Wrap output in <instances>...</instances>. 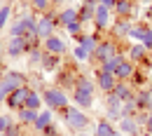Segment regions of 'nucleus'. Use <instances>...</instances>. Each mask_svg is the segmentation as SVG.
<instances>
[{"instance_id":"1","label":"nucleus","mask_w":152,"mask_h":136,"mask_svg":"<svg viewBox=\"0 0 152 136\" xmlns=\"http://www.w3.org/2000/svg\"><path fill=\"white\" fill-rule=\"evenodd\" d=\"M61 120H63V124L73 132V134H80V132H87V127H91V117L87 115V110H82V108H77L75 103H70L66 110H61L58 113Z\"/></svg>"},{"instance_id":"2","label":"nucleus","mask_w":152,"mask_h":136,"mask_svg":"<svg viewBox=\"0 0 152 136\" xmlns=\"http://www.w3.org/2000/svg\"><path fill=\"white\" fill-rule=\"evenodd\" d=\"M42 101H45V108H49L54 113H61V110H66L70 106V96L61 87H56V85L42 89Z\"/></svg>"},{"instance_id":"3","label":"nucleus","mask_w":152,"mask_h":136,"mask_svg":"<svg viewBox=\"0 0 152 136\" xmlns=\"http://www.w3.org/2000/svg\"><path fill=\"white\" fill-rule=\"evenodd\" d=\"M56 17H58V10H47L45 14H38V21H35V35L40 40H47L49 35H54L58 28L56 24Z\"/></svg>"},{"instance_id":"4","label":"nucleus","mask_w":152,"mask_h":136,"mask_svg":"<svg viewBox=\"0 0 152 136\" xmlns=\"http://www.w3.org/2000/svg\"><path fill=\"white\" fill-rule=\"evenodd\" d=\"M119 52H122V47H119V42H117V40H113L110 35H108V38H101L98 47H96V52L91 54V63L101 66L103 61H108L110 57L119 54Z\"/></svg>"},{"instance_id":"5","label":"nucleus","mask_w":152,"mask_h":136,"mask_svg":"<svg viewBox=\"0 0 152 136\" xmlns=\"http://www.w3.org/2000/svg\"><path fill=\"white\" fill-rule=\"evenodd\" d=\"M23 85H28V75L21 73V71H5L2 78H0V89H2L5 94L19 89V87H23Z\"/></svg>"},{"instance_id":"6","label":"nucleus","mask_w":152,"mask_h":136,"mask_svg":"<svg viewBox=\"0 0 152 136\" xmlns=\"http://www.w3.org/2000/svg\"><path fill=\"white\" fill-rule=\"evenodd\" d=\"M129 40L140 42V45L150 52V49H152V26H150V24H145V21L136 24V26L131 28V33H129Z\"/></svg>"},{"instance_id":"7","label":"nucleus","mask_w":152,"mask_h":136,"mask_svg":"<svg viewBox=\"0 0 152 136\" xmlns=\"http://www.w3.org/2000/svg\"><path fill=\"white\" fill-rule=\"evenodd\" d=\"M131 28H133V21L131 19H119V17H115L113 24H110V28H108V33H110V38H113V40L122 42V40L129 38Z\"/></svg>"},{"instance_id":"8","label":"nucleus","mask_w":152,"mask_h":136,"mask_svg":"<svg viewBox=\"0 0 152 136\" xmlns=\"http://www.w3.org/2000/svg\"><path fill=\"white\" fill-rule=\"evenodd\" d=\"M28 92H31L28 85H23V87H19V89L10 92L7 99H5V108H7V110H14V113H17L19 108H23V106H26V99H28Z\"/></svg>"},{"instance_id":"9","label":"nucleus","mask_w":152,"mask_h":136,"mask_svg":"<svg viewBox=\"0 0 152 136\" xmlns=\"http://www.w3.org/2000/svg\"><path fill=\"white\" fill-rule=\"evenodd\" d=\"M94 82H96V89H101L103 94H110L115 89V85H117V80H115L113 73H108V71H103L101 66H96V71H94Z\"/></svg>"},{"instance_id":"10","label":"nucleus","mask_w":152,"mask_h":136,"mask_svg":"<svg viewBox=\"0 0 152 136\" xmlns=\"http://www.w3.org/2000/svg\"><path fill=\"white\" fill-rule=\"evenodd\" d=\"M42 49L47 52V54H58V57H63L70 47H68V40L63 38V35H49L47 40H42Z\"/></svg>"},{"instance_id":"11","label":"nucleus","mask_w":152,"mask_h":136,"mask_svg":"<svg viewBox=\"0 0 152 136\" xmlns=\"http://www.w3.org/2000/svg\"><path fill=\"white\" fill-rule=\"evenodd\" d=\"M75 80H77V71L73 68V66H61V68L56 71V87H61L63 92H66V89L73 92Z\"/></svg>"},{"instance_id":"12","label":"nucleus","mask_w":152,"mask_h":136,"mask_svg":"<svg viewBox=\"0 0 152 136\" xmlns=\"http://www.w3.org/2000/svg\"><path fill=\"white\" fill-rule=\"evenodd\" d=\"M26 38H7L5 40V57L10 59H21L26 57Z\"/></svg>"},{"instance_id":"13","label":"nucleus","mask_w":152,"mask_h":136,"mask_svg":"<svg viewBox=\"0 0 152 136\" xmlns=\"http://www.w3.org/2000/svg\"><path fill=\"white\" fill-rule=\"evenodd\" d=\"M124 54H126V59L133 61L136 66H148V54H150V52H148L140 42H131V45L126 47V52H124Z\"/></svg>"},{"instance_id":"14","label":"nucleus","mask_w":152,"mask_h":136,"mask_svg":"<svg viewBox=\"0 0 152 136\" xmlns=\"http://www.w3.org/2000/svg\"><path fill=\"white\" fill-rule=\"evenodd\" d=\"M110 24H113V10H108V7L98 5V7H96V14H94L96 33H103V31H108V28H110Z\"/></svg>"},{"instance_id":"15","label":"nucleus","mask_w":152,"mask_h":136,"mask_svg":"<svg viewBox=\"0 0 152 136\" xmlns=\"http://www.w3.org/2000/svg\"><path fill=\"white\" fill-rule=\"evenodd\" d=\"M136 106H138V110L140 113H150L152 110V89L150 87H140V89H136Z\"/></svg>"},{"instance_id":"16","label":"nucleus","mask_w":152,"mask_h":136,"mask_svg":"<svg viewBox=\"0 0 152 136\" xmlns=\"http://www.w3.org/2000/svg\"><path fill=\"white\" fill-rule=\"evenodd\" d=\"M96 7H98L96 0H84L82 5H77V19L82 21V24H94Z\"/></svg>"},{"instance_id":"17","label":"nucleus","mask_w":152,"mask_h":136,"mask_svg":"<svg viewBox=\"0 0 152 136\" xmlns=\"http://www.w3.org/2000/svg\"><path fill=\"white\" fill-rule=\"evenodd\" d=\"M117 129L122 132V136H143V127L133 117H122L117 122Z\"/></svg>"},{"instance_id":"18","label":"nucleus","mask_w":152,"mask_h":136,"mask_svg":"<svg viewBox=\"0 0 152 136\" xmlns=\"http://www.w3.org/2000/svg\"><path fill=\"white\" fill-rule=\"evenodd\" d=\"M94 136H122V132L117 129V124L108 122L105 117H101V120L94 122Z\"/></svg>"},{"instance_id":"19","label":"nucleus","mask_w":152,"mask_h":136,"mask_svg":"<svg viewBox=\"0 0 152 136\" xmlns=\"http://www.w3.org/2000/svg\"><path fill=\"white\" fill-rule=\"evenodd\" d=\"M136 63L133 61H129V59H124L122 63H119V68L115 71V80L117 82H131V78H133V73H136Z\"/></svg>"},{"instance_id":"20","label":"nucleus","mask_w":152,"mask_h":136,"mask_svg":"<svg viewBox=\"0 0 152 136\" xmlns=\"http://www.w3.org/2000/svg\"><path fill=\"white\" fill-rule=\"evenodd\" d=\"M98 42H101V33H82V35H77L75 38V45H80V47H84L87 52H91L94 54L96 47H98Z\"/></svg>"},{"instance_id":"21","label":"nucleus","mask_w":152,"mask_h":136,"mask_svg":"<svg viewBox=\"0 0 152 136\" xmlns=\"http://www.w3.org/2000/svg\"><path fill=\"white\" fill-rule=\"evenodd\" d=\"M113 12H115V17H119V19H131L133 12H136V2L133 0H115Z\"/></svg>"},{"instance_id":"22","label":"nucleus","mask_w":152,"mask_h":136,"mask_svg":"<svg viewBox=\"0 0 152 136\" xmlns=\"http://www.w3.org/2000/svg\"><path fill=\"white\" fill-rule=\"evenodd\" d=\"M70 101L75 103L77 108H82V110H89V108H94V94H87V92H80V89H73Z\"/></svg>"},{"instance_id":"23","label":"nucleus","mask_w":152,"mask_h":136,"mask_svg":"<svg viewBox=\"0 0 152 136\" xmlns=\"http://www.w3.org/2000/svg\"><path fill=\"white\" fill-rule=\"evenodd\" d=\"M73 21H77V7L66 5V7H61V10H58V17H56L58 28H66V26H68V24H73Z\"/></svg>"},{"instance_id":"24","label":"nucleus","mask_w":152,"mask_h":136,"mask_svg":"<svg viewBox=\"0 0 152 136\" xmlns=\"http://www.w3.org/2000/svg\"><path fill=\"white\" fill-rule=\"evenodd\" d=\"M113 94L124 103V101H131V99L136 96V87H133L131 82H117L115 89H113Z\"/></svg>"},{"instance_id":"25","label":"nucleus","mask_w":152,"mask_h":136,"mask_svg":"<svg viewBox=\"0 0 152 136\" xmlns=\"http://www.w3.org/2000/svg\"><path fill=\"white\" fill-rule=\"evenodd\" d=\"M54 115H56L54 110H49V108H42V110L38 113V120L33 122V132H35V134H40L45 127H49V124L54 122Z\"/></svg>"},{"instance_id":"26","label":"nucleus","mask_w":152,"mask_h":136,"mask_svg":"<svg viewBox=\"0 0 152 136\" xmlns=\"http://www.w3.org/2000/svg\"><path fill=\"white\" fill-rule=\"evenodd\" d=\"M150 66H138L136 68V73H133L131 78V85L136 89H140V87H148V82H150Z\"/></svg>"},{"instance_id":"27","label":"nucleus","mask_w":152,"mask_h":136,"mask_svg":"<svg viewBox=\"0 0 152 136\" xmlns=\"http://www.w3.org/2000/svg\"><path fill=\"white\" fill-rule=\"evenodd\" d=\"M73 89H80V92H87V94H94L96 92V82L91 75L87 73H77V80H75V87Z\"/></svg>"},{"instance_id":"28","label":"nucleus","mask_w":152,"mask_h":136,"mask_svg":"<svg viewBox=\"0 0 152 136\" xmlns=\"http://www.w3.org/2000/svg\"><path fill=\"white\" fill-rule=\"evenodd\" d=\"M38 113L40 110H33V108H19L17 110V122H19L21 127H33V122L38 120Z\"/></svg>"},{"instance_id":"29","label":"nucleus","mask_w":152,"mask_h":136,"mask_svg":"<svg viewBox=\"0 0 152 136\" xmlns=\"http://www.w3.org/2000/svg\"><path fill=\"white\" fill-rule=\"evenodd\" d=\"M61 66H63V63H61V57H58V54H47V52H45L42 63H40V68H42L45 73H56Z\"/></svg>"},{"instance_id":"30","label":"nucleus","mask_w":152,"mask_h":136,"mask_svg":"<svg viewBox=\"0 0 152 136\" xmlns=\"http://www.w3.org/2000/svg\"><path fill=\"white\" fill-rule=\"evenodd\" d=\"M26 108H33V110H42V108H45V101H42V92H40V89H31V92H28Z\"/></svg>"},{"instance_id":"31","label":"nucleus","mask_w":152,"mask_h":136,"mask_svg":"<svg viewBox=\"0 0 152 136\" xmlns=\"http://www.w3.org/2000/svg\"><path fill=\"white\" fill-rule=\"evenodd\" d=\"M124 59H126V54H124V52H119V54H115V57H110L108 61H103V63H101V68H103V71H108V73H113V75H115V71L119 68V63H122Z\"/></svg>"},{"instance_id":"32","label":"nucleus","mask_w":152,"mask_h":136,"mask_svg":"<svg viewBox=\"0 0 152 136\" xmlns=\"http://www.w3.org/2000/svg\"><path fill=\"white\" fill-rule=\"evenodd\" d=\"M70 54H73V59H75L77 63H91V52H87V49L80 47V45H75V47L70 49Z\"/></svg>"},{"instance_id":"33","label":"nucleus","mask_w":152,"mask_h":136,"mask_svg":"<svg viewBox=\"0 0 152 136\" xmlns=\"http://www.w3.org/2000/svg\"><path fill=\"white\" fill-rule=\"evenodd\" d=\"M28 7L35 14H45L47 10H52V0H28Z\"/></svg>"},{"instance_id":"34","label":"nucleus","mask_w":152,"mask_h":136,"mask_svg":"<svg viewBox=\"0 0 152 136\" xmlns=\"http://www.w3.org/2000/svg\"><path fill=\"white\" fill-rule=\"evenodd\" d=\"M28 63L31 66H40L42 63V57H45V49H42V45H38V47H33V49H28Z\"/></svg>"},{"instance_id":"35","label":"nucleus","mask_w":152,"mask_h":136,"mask_svg":"<svg viewBox=\"0 0 152 136\" xmlns=\"http://www.w3.org/2000/svg\"><path fill=\"white\" fill-rule=\"evenodd\" d=\"M10 17H12V5H7V2H5V5L0 7V33L10 26Z\"/></svg>"},{"instance_id":"36","label":"nucleus","mask_w":152,"mask_h":136,"mask_svg":"<svg viewBox=\"0 0 152 136\" xmlns=\"http://www.w3.org/2000/svg\"><path fill=\"white\" fill-rule=\"evenodd\" d=\"M63 31H66V33H68L70 38L75 40L77 35H82V33H84V24H82V21L77 19V21H73V24H68V26H66Z\"/></svg>"},{"instance_id":"37","label":"nucleus","mask_w":152,"mask_h":136,"mask_svg":"<svg viewBox=\"0 0 152 136\" xmlns=\"http://www.w3.org/2000/svg\"><path fill=\"white\" fill-rule=\"evenodd\" d=\"M138 113H140V110H138V106H136V101H133V99L122 103V117H136Z\"/></svg>"},{"instance_id":"38","label":"nucleus","mask_w":152,"mask_h":136,"mask_svg":"<svg viewBox=\"0 0 152 136\" xmlns=\"http://www.w3.org/2000/svg\"><path fill=\"white\" fill-rule=\"evenodd\" d=\"M23 129H26V127H21L19 122L14 120V122H12V124H10V127H7L0 136H26V134H23Z\"/></svg>"},{"instance_id":"39","label":"nucleus","mask_w":152,"mask_h":136,"mask_svg":"<svg viewBox=\"0 0 152 136\" xmlns=\"http://www.w3.org/2000/svg\"><path fill=\"white\" fill-rule=\"evenodd\" d=\"M105 120L108 122H113V124H117L119 120H122V108H105Z\"/></svg>"},{"instance_id":"40","label":"nucleus","mask_w":152,"mask_h":136,"mask_svg":"<svg viewBox=\"0 0 152 136\" xmlns=\"http://www.w3.org/2000/svg\"><path fill=\"white\" fill-rule=\"evenodd\" d=\"M105 108H122V101L110 92V94H105Z\"/></svg>"},{"instance_id":"41","label":"nucleus","mask_w":152,"mask_h":136,"mask_svg":"<svg viewBox=\"0 0 152 136\" xmlns=\"http://www.w3.org/2000/svg\"><path fill=\"white\" fill-rule=\"evenodd\" d=\"M40 136H61V132H58V124H56V122H52L49 127H45V129L40 132Z\"/></svg>"},{"instance_id":"42","label":"nucleus","mask_w":152,"mask_h":136,"mask_svg":"<svg viewBox=\"0 0 152 136\" xmlns=\"http://www.w3.org/2000/svg\"><path fill=\"white\" fill-rule=\"evenodd\" d=\"M12 122H14V120H12V115H10V113H0V134H2V132L12 124Z\"/></svg>"},{"instance_id":"43","label":"nucleus","mask_w":152,"mask_h":136,"mask_svg":"<svg viewBox=\"0 0 152 136\" xmlns=\"http://www.w3.org/2000/svg\"><path fill=\"white\" fill-rule=\"evenodd\" d=\"M133 120H136V122H138V124L143 127V132H145V122H148V113H138V115L133 117Z\"/></svg>"},{"instance_id":"44","label":"nucleus","mask_w":152,"mask_h":136,"mask_svg":"<svg viewBox=\"0 0 152 136\" xmlns=\"http://www.w3.org/2000/svg\"><path fill=\"white\" fill-rule=\"evenodd\" d=\"M68 2H70V0H52V7H54V10H61V7H66Z\"/></svg>"},{"instance_id":"45","label":"nucleus","mask_w":152,"mask_h":136,"mask_svg":"<svg viewBox=\"0 0 152 136\" xmlns=\"http://www.w3.org/2000/svg\"><path fill=\"white\" fill-rule=\"evenodd\" d=\"M145 132H148V134H152V110L148 113V122H145Z\"/></svg>"},{"instance_id":"46","label":"nucleus","mask_w":152,"mask_h":136,"mask_svg":"<svg viewBox=\"0 0 152 136\" xmlns=\"http://www.w3.org/2000/svg\"><path fill=\"white\" fill-rule=\"evenodd\" d=\"M0 59H5V40L0 38Z\"/></svg>"},{"instance_id":"47","label":"nucleus","mask_w":152,"mask_h":136,"mask_svg":"<svg viewBox=\"0 0 152 136\" xmlns=\"http://www.w3.org/2000/svg\"><path fill=\"white\" fill-rule=\"evenodd\" d=\"M5 99H7V94H5V92H2V89H0V106H2V103H5Z\"/></svg>"},{"instance_id":"48","label":"nucleus","mask_w":152,"mask_h":136,"mask_svg":"<svg viewBox=\"0 0 152 136\" xmlns=\"http://www.w3.org/2000/svg\"><path fill=\"white\" fill-rule=\"evenodd\" d=\"M75 136H94V134H89V132H80V134H75Z\"/></svg>"},{"instance_id":"49","label":"nucleus","mask_w":152,"mask_h":136,"mask_svg":"<svg viewBox=\"0 0 152 136\" xmlns=\"http://www.w3.org/2000/svg\"><path fill=\"white\" fill-rule=\"evenodd\" d=\"M148 17L152 19V2H150V7H148Z\"/></svg>"},{"instance_id":"50","label":"nucleus","mask_w":152,"mask_h":136,"mask_svg":"<svg viewBox=\"0 0 152 136\" xmlns=\"http://www.w3.org/2000/svg\"><path fill=\"white\" fill-rule=\"evenodd\" d=\"M152 63V49H150V54H148V66Z\"/></svg>"},{"instance_id":"51","label":"nucleus","mask_w":152,"mask_h":136,"mask_svg":"<svg viewBox=\"0 0 152 136\" xmlns=\"http://www.w3.org/2000/svg\"><path fill=\"white\" fill-rule=\"evenodd\" d=\"M5 2H7V5H14V2H19V0H5Z\"/></svg>"},{"instance_id":"52","label":"nucleus","mask_w":152,"mask_h":136,"mask_svg":"<svg viewBox=\"0 0 152 136\" xmlns=\"http://www.w3.org/2000/svg\"><path fill=\"white\" fill-rule=\"evenodd\" d=\"M148 87H150V89H152V75H150V82H148Z\"/></svg>"},{"instance_id":"53","label":"nucleus","mask_w":152,"mask_h":136,"mask_svg":"<svg viewBox=\"0 0 152 136\" xmlns=\"http://www.w3.org/2000/svg\"><path fill=\"white\" fill-rule=\"evenodd\" d=\"M26 136H40V134H35V132H33V134H26Z\"/></svg>"},{"instance_id":"54","label":"nucleus","mask_w":152,"mask_h":136,"mask_svg":"<svg viewBox=\"0 0 152 136\" xmlns=\"http://www.w3.org/2000/svg\"><path fill=\"white\" fill-rule=\"evenodd\" d=\"M143 136H152V134H148V132H143Z\"/></svg>"},{"instance_id":"55","label":"nucleus","mask_w":152,"mask_h":136,"mask_svg":"<svg viewBox=\"0 0 152 136\" xmlns=\"http://www.w3.org/2000/svg\"><path fill=\"white\" fill-rule=\"evenodd\" d=\"M0 78H2V73H0Z\"/></svg>"}]
</instances>
